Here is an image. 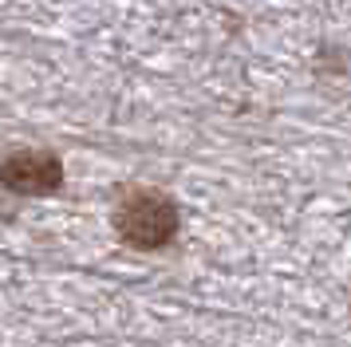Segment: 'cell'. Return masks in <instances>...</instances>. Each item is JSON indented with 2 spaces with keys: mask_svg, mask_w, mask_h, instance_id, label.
Returning <instances> with one entry per match:
<instances>
[{
  "mask_svg": "<svg viewBox=\"0 0 351 347\" xmlns=\"http://www.w3.org/2000/svg\"><path fill=\"white\" fill-rule=\"evenodd\" d=\"M0 186L16 198H48L64 186V162L51 150H16L0 162Z\"/></svg>",
  "mask_w": 351,
  "mask_h": 347,
  "instance_id": "2",
  "label": "cell"
},
{
  "mask_svg": "<svg viewBox=\"0 0 351 347\" xmlns=\"http://www.w3.org/2000/svg\"><path fill=\"white\" fill-rule=\"evenodd\" d=\"M178 229H182V213L174 198H166L162 189H134L114 205V233L123 245L138 252H158L174 245Z\"/></svg>",
  "mask_w": 351,
  "mask_h": 347,
  "instance_id": "1",
  "label": "cell"
}]
</instances>
